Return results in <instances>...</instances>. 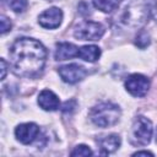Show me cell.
Returning a JSON list of instances; mask_svg holds the SVG:
<instances>
[{"label": "cell", "instance_id": "obj_1", "mask_svg": "<svg viewBox=\"0 0 157 157\" xmlns=\"http://www.w3.org/2000/svg\"><path fill=\"white\" fill-rule=\"evenodd\" d=\"M9 55L12 72L21 77H34L39 75L47 60L44 45L39 40L27 37L15 40Z\"/></svg>", "mask_w": 157, "mask_h": 157}, {"label": "cell", "instance_id": "obj_2", "mask_svg": "<svg viewBox=\"0 0 157 157\" xmlns=\"http://www.w3.org/2000/svg\"><path fill=\"white\" fill-rule=\"evenodd\" d=\"M152 12L150 0H123L112 16V23L119 29L136 31L142 28Z\"/></svg>", "mask_w": 157, "mask_h": 157}, {"label": "cell", "instance_id": "obj_3", "mask_svg": "<svg viewBox=\"0 0 157 157\" xmlns=\"http://www.w3.org/2000/svg\"><path fill=\"white\" fill-rule=\"evenodd\" d=\"M120 108L112 102L98 103L90 112L91 121L99 128H108L117 124L120 119Z\"/></svg>", "mask_w": 157, "mask_h": 157}, {"label": "cell", "instance_id": "obj_4", "mask_svg": "<svg viewBox=\"0 0 157 157\" xmlns=\"http://www.w3.org/2000/svg\"><path fill=\"white\" fill-rule=\"evenodd\" d=\"M152 123L150 119L140 115L137 117L130 130H129V141L134 146H146L152 137Z\"/></svg>", "mask_w": 157, "mask_h": 157}, {"label": "cell", "instance_id": "obj_5", "mask_svg": "<svg viewBox=\"0 0 157 157\" xmlns=\"http://www.w3.org/2000/svg\"><path fill=\"white\" fill-rule=\"evenodd\" d=\"M103 34L104 27L93 21H82L74 29V36L80 40H98Z\"/></svg>", "mask_w": 157, "mask_h": 157}, {"label": "cell", "instance_id": "obj_6", "mask_svg": "<svg viewBox=\"0 0 157 157\" xmlns=\"http://www.w3.org/2000/svg\"><path fill=\"white\" fill-rule=\"evenodd\" d=\"M126 91L134 97H144L150 88V80L141 74H132L125 81Z\"/></svg>", "mask_w": 157, "mask_h": 157}, {"label": "cell", "instance_id": "obj_7", "mask_svg": "<svg viewBox=\"0 0 157 157\" xmlns=\"http://www.w3.org/2000/svg\"><path fill=\"white\" fill-rule=\"evenodd\" d=\"M58 72L64 82L71 83V85L83 80L87 75L86 69L78 64H69V65L60 66L58 69Z\"/></svg>", "mask_w": 157, "mask_h": 157}, {"label": "cell", "instance_id": "obj_8", "mask_svg": "<svg viewBox=\"0 0 157 157\" xmlns=\"http://www.w3.org/2000/svg\"><path fill=\"white\" fill-rule=\"evenodd\" d=\"M38 135H39V126L34 123H23L17 125L15 129L16 139L23 145L32 144L38 137Z\"/></svg>", "mask_w": 157, "mask_h": 157}, {"label": "cell", "instance_id": "obj_9", "mask_svg": "<svg viewBox=\"0 0 157 157\" xmlns=\"http://www.w3.org/2000/svg\"><path fill=\"white\" fill-rule=\"evenodd\" d=\"M61 21H63V11L58 7H50L43 11L38 17L39 25L48 29H54L59 27Z\"/></svg>", "mask_w": 157, "mask_h": 157}, {"label": "cell", "instance_id": "obj_10", "mask_svg": "<svg viewBox=\"0 0 157 157\" xmlns=\"http://www.w3.org/2000/svg\"><path fill=\"white\" fill-rule=\"evenodd\" d=\"M38 104L42 109L48 110V112H54L59 108L60 101L58 96L50 91V90H43L39 96H38Z\"/></svg>", "mask_w": 157, "mask_h": 157}, {"label": "cell", "instance_id": "obj_11", "mask_svg": "<svg viewBox=\"0 0 157 157\" xmlns=\"http://www.w3.org/2000/svg\"><path fill=\"white\" fill-rule=\"evenodd\" d=\"M120 142H121L120 136L117 135V134H110V135H107V136L99 139L98 140V146H99L101 153L102 155H108V153L114 152L115 150L119 148Z\"/></svg>", "mask_w": 157, "mask_h": 157}, {"label": "cell", "instance_id": "obj_12", "mask_svg": "<svg viewBox=\"0 0 157 157\" xmlns=\"http://www.w3.org/2000/svg\"><path fill=\"white\" fill-rule=\"evenodd\" d=\"M77 55H78V48L75 44L67 43V42L56 44L55 55H54L56 60H66V59H71Z\"/></svg>", "mask_w": 157, "mask_h": 157}, {"label": "cell", "instance_id": "obj_13", "mask_svg": "<svg viewBox=\"0 0 157 157\" xmlns=\"http://www.w3.org/2000/svg\"><path fill=\"white\" fill-rule=\"evenodd\" d=\"M78 58L85 61L94 63L101 56V49L97 45H83L78 49Z\"/></svg>", "mask_w": 157, "mask_h": 157}, {"label": "cell", "instance_id": "obj_14", "mask_svg": "<svg viewBox=\"0 0 157 157\" xmlns=\"http://www.w3.org/2000/svg\"><path fill=\"white\" fill-rule=\"evenodd\" d=\"M120 0H93V5L96 9L101 10L102 12H112L114 11Z\"/></svg>", "mask_w": 157, "mask_h": 157}, {"label": "cell", "instance_id": "obj_15", "mask_svg": "<svg viewBox=\"0 0 157 157\" xmlns=\"http://www.w3.org/2000/svg\"><path fill=\"white\" fill-rule=\"evenodd\" d=\"M150 34L146 32V31H141L137 36H136V39H135V44L140 48V49H144L146 48L148 44H150Z\"/></svg>", "mask_w": 157, "mask_h": 157}, {"label": "cell", "instance_id": "obj_16", "mask_svg": "<svg viewBox=\"0 0 157 157\" xmlns=\"http://www.w3.org/2000/svg\"><path fill=\"white\" fill-rule=\"evenodd\" d=\"M6 2L15 12H23L27 7V0H6Z\"/></svg>", "mask_w": 157, "mask_h": 157}, {"label": "cell", "instance_id": "obj_17", "mask_svg": "<svg viewBox=\"0 0 157 157\" xmlns=\"http://www.w3.org/2000/svg\"><path fill=\"white\" fill-rule=\"evenodd\" d=\"M93 152L86 145H78L71 151V156H91Z\"/></svg>", "mask_w": 157, "mask_h": 157}, {"label": "cell", "instance_id": "obj_18", "mask_svg": "<svg viewBox=\"0 0 157 157\" xmlns=\"http://www.w3.org/2000/svg\"><path fill=\"white\" fill-rule=\"evenodd\" d=\"M0 22H1V34H5L6 32L11 31V22H10V20L7 17L1 16Z\"/></svg>", "mask_w": 157, "mask_h": 157}, {"label": "cell", "instance_id": "obj_19", "mask_svg": "<svg viewBox=\"0 0 157 157\" xmlns=\"http://www.w3.org/2000/svg\"><path fill=\"white\" fill-rule=\"evenodd\" d=\"M74 102H75V101H67V102H65V104L63 105V112L66 113V112H71V110H74L75 105H74V107L71 105Z\"/></svg>", "mask_w": 157, "mask_h": 157}, {"label": "cell", "instance_id": "obj_20", "mask_svg": "<svg viewBox=\"0 0 157 157\" xmlns=\"http://www.w3.org/2000/svg\"><path fill=\"white\" fill-rule=\"evenodd\" d=\"M0 63H1V80H4L6 76V71H7V64L4 59H1Z\"/></svg>", "mask_w": 157, "mask_h": 157}, {"label": "cell", "instance_id": "obj_21", "mask_svg": "<svg viewBox=\"0 0 157 157\" xmlns=\"http://www.w3.org/2000/svg\"><path fill=\"white\" fill-rule=\"evenodd\" d=\"M134 156H153V153L148 151H137L134 153Z\"/></svg>", "mask_w": 157, "mask_h": 157}, {"label": "cell", "instance_id": "obj_22", "mask_svg": "<svg viewBox=\"0 0 157 157\" xmlns=\"http://www.w3.org/2000/svg\"><path fill=\"white\" fill-rule=\"evenodd\" d=\"M152 16H153V18L157 21V0H155V6H153V9H152Z\"/></svg>", "mask_w": 157, "mask_h": 157}, {"label": "cell", "instance_id": "obj_23", "mask_svg": "<svg viewBox=\"0 0 157 157\" xmlns=\"http://www.w3.org/2000/svg\"><path fill=\"white\" fill-rule=\"evenodd\" d=\"M156 141H157V134H156Z\"/></svg>", "mask_w": 157, "mask_h": 157}]
</instances>
